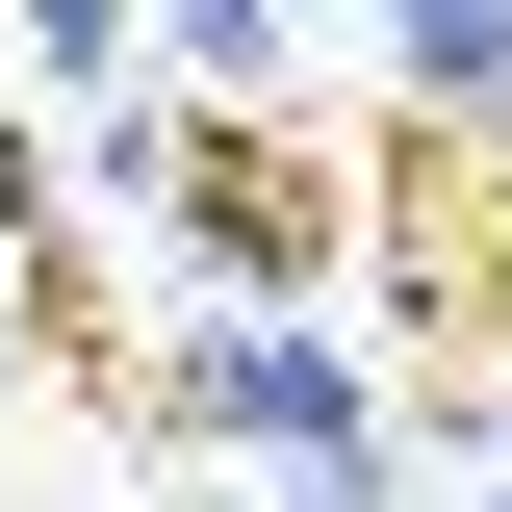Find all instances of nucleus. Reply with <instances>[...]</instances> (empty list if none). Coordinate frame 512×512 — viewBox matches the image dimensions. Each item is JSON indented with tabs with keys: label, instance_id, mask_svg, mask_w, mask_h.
<instances>
[{
	"label": "nucleus",
	"instance_id": "nucleus-5",
	"mask_svg": "<svg viewBox=\"0 0 512 512\" xmlns=\"http://www.w3.org/2000/svg\"><path fill=\"white\" fill-rule=\"evenodd\" d=\"M0 359H26V308H0Z\"/></svg>",
	"mask_w": 512,
	"mask_h": 512
},
{
	"label": "nucleus",
	"instance_id": "nucleus-1",
	"mask_svg": "<svg viewBox=\"0 0 512 512\" xmlns=\"http://www.w3.org/2000/svg\"><path fill=\"white\" fill-rule=\"evenodd\" d=\"M180 282L205 308H359V154H333L308 103H256L180 154Z\"/></svg>",
	"mask_w": 512,
	"mask_h": 512
},
{
	"label": "nucleus",
	"instance_id": "nucleus-3",
	"mask_svg": "<svg viewBox=\"0 0 512 512\" xmlns=\"http://www.w3.org/2000/svg\"><path fill=\"white\" fill-rule=\"evenodd\" d=\"M128 77H154V26H128V0H26V103H77V128H103Z\"/></svg>",
	"mask_w": 512,
	"mask_h": 512
},
{
	"label": "nucleus",
	"instance_id": "nucleus-4",
	"mask_svg": "<svg viewBox=\"0 0 512 512\" xmlns=\"http://www.w3.org/2000/svg\"><path fill=\"white\" fill-rule=\"evenodd\" d=\"M487 487H512V384H487Z\"/></svg>",
	"mask_w": 512,
	"mask_h": 512
},
{
	"label": "nucleus",
	"instance_id": "nucleus-2",
	"mask_svg": "<svg viewBox=\"0 0 512 512\" xmlns=\"http://www.w3.org/2000/svg\"><path fill=\"white\" fill-rule=\"evenodd\" d=\"M384 128H512V0H384Z\"/></svg>",
	"mask_w": 512,
	"mask_h": 512
},
{
	"label": "nucleus",
	"instance_id": "nucleus-6",
	"mask_svg": "<svg viewBox=\"0 0 512 512\" xmlns=\"http://www.w3.org/2000/svg\"><path fill=\"white\" fill-rule=\"evenodd\" d=\"M461 512H512V487H461Z\"/></svg>",
	"mask_w": 512,
	"mask_h": 512
}]
</instances>
